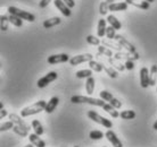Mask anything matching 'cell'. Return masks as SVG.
<instances>
[{"label":"cell","mask_w":157,"mask_h":147,"mask_svg":"<svg viewBox=\"0 0 157 147\" xmlns=\"http://www.w3.org/2000/svg\"><path fill=\"white\" fill-rule=\"evenodd\" d=\"M71 102L72 103H76V104L86 103V104L94 105V106H100L108 114H110V117H113V118H118L120 117V113L117 112V109H115L109 103H106L102 99H94V97L83 96V95H74V96L71 97Z\"/></svg>","instance_id":"cell-1"},{"label":"cell","mask_w":157,"mask_h":147,"mask_svg":"<svg viewBox=\"0 0 157 147\" xmlns=\"http://www.w3.org/2000/svg\"><path fill=\"white\" fill-rule=\"evenodd\" d=\"M46 101H38L36 103L34 104L30 105V106H26V108H24L22 111H21V116L25 118V117H30V116H33V114H36V113H40L44 111V109H46Z\"/></svg>","instance_id":"cell-2"},{"label":"cell","mask_w":157,"mask_h":147,"mask_svg":"<svg viewBox=\"0 0 157 147\" xmlns=\"http://www.w3.org/2000/svg\"><path fill=\"white\" fill-rule=\"evenodd\" d=\"M8 13L9 14H13V15H16L18 16L20 18L24 20H28V22H34L36 20V16L31 14V13L29 12H25V10H22V9H18V8L14 7V6H10V7H8Z\"/></svg>","instance_id":"cell-3"},{"label":"cell","mask_w":157,"mask_h":147,"mask_svg":"<svg viewBox=\"0 0 157 147\" xmlns=\"http://www.w3.org/2000/svg\"><path fill=\"white\" fill-rule=\"evenodd\" d=\"M88 117H89V119H91L92 121H94L96 124H102L105 128H112L113 127V122L109 120V119H107L105 117H101L100 114L96 112V111H88Z\"/></svg>","instance_id":"cell-4"},{"label":"cell","mask_w":157,"mask_h":147,"mask_svg":"<svg viewBox=\"0 0 157 147\" xmlns=\"http://www.w3.org/2000/svg\"><path fill=\"white\" fill-rule=\"evenodd\" d=\"M99 96L100 99H102L104 101H107L109 104H112L115 109H121L122 108V102L120 100H117L116 97L113 96V94L110 92H107V91H101L99 93Z\"/></svg>","instance_id":"cell-5"},{"label":"cell","mask_w":157,"mask_h":147,"mask_svg":"<svg viewBox=\"0 0 157 147\" xmlns=\"http://www.w3.org/2000/svg\"><path fill=\"white\" fill-rule=\"evenodd\" d=\"M58 77V74L56 73V71H50V73H48L46 76H43L42 78H40L38 83H36V85L39 88H44L47 85H49L51 81H54L57 79Z\"/></svg>","instance_id":"cell-6"},{"label":"cell","mask_w":157,"mask_h":147,"mask_svg":"<svg viewBox=\"0 0 157 147\" xmlns=\"http://www.w3.org/2000/svg\"><path fill=\"white\" fill-rule=\"evenodd\" d=\"M91 60H94V56L91 53H83L78 54V56H74L73 58L70 59V63L72 66H78L82 62H89Z\"/></svg>","instance_id":"cell-7"},{"label":"cell","mask_w":157,"mask_h":147,"mask_svg":"<svg viewBox=\"0 0 157 147\" xmlns=\"http://www.w3.org/2000/svg\"><path fill=\"white\" fill-rule=\"evenodd\" d=\"M49 65H57V63H63V62L70 61V56L66 53H59L49 56L47 59Z\"/></svg>","instance_id":"cell-8"},{"label":"cell","mask_w":157,"mask_h":147,"mask_svg":"<svg viewBox=\"0 0 157 147\" xmlns=\"http://www.w3.org/2000/svg\"><path fill=\"white\" fill-rule=\"evenodd\" d=\"M114 58L116 59V60H125V61H134V60H139V58H140V56H139V53L138 52H136V53H130V52H128V53H124V52H116V53L114 54Z\"/></svg>","instance_id":"cell-9"},{"label":"cell","mask_w":157,"mask_h":147,"mask_svg":"<svg viewBox=\"0 0 157 147\" xmlns=\"http://www.w3.org/2000/svg\"><path fill=\"white\" fill-rule=\"evenodd\" d=\"M115 40L118 42V44L120 45H122V47L124 48L128 52H130V53H136L137 52V50H136V47H134L132 43H130L128 40H125L122 35H117L116 34V36H115Z\"/></svg>","instance_id":"cell-10"},{"label":"cell","mask_w":157,"mask_h":147,"mask_svg":"<svg viewBox=\"0 0 157 147\" xmlns=\"http://www.w3.org/2000/svg\"><path fill=\"white\" fill-rule=\"evenodd\" d=\"M22 118H23V117L22 116L20 117L18 114H16V113H10V114H9V119H10V121H13L16 126H18V127L25 129L26 131H29L31 128H30V126H29V124H26Z\"/></svg>","instance_id":"cell-11"},{"label":"cell","mask_w":157,"mask_h":147,"mask_svg":"<svg viewBox=\"0 0 157 147\" xmlns=\"http://www.w3.org/2000/svg\"><path fill=\"white\" fill-rule=\"evenodd\" d=\"M140 85H141L142 88H147L150 85L149 70L146 67H142L140 69Z\"/></svg>","instance_id":"cell-12"},{"label":"cell","mask_w":157,"mask_h":147,"mask_svg":"<svg viewBox=\"0 0 157 147\" xmlns=\"http://www.w3.org/2000/svg\"><path fill=\"white\" fill-rule=\"evenodd\" d=\"M54 4H55V7L57 8L65 17H70V16L72 15L71 8L68 7L63 0H54Z\"/></svg>","instance_id":"cell-13"},{"label":"cell","mask_w":157,"mask_h":147,"mask_svg":"<svg viewBox=\"0 0 157 147\" xmlns=\"http://www.w3.org/2000/svg\"><path fill=\"white\" fill-rule=\"evenodd\" d=\"M105 136H106L107 140H108V142H109V143L112 144L114 147H123L122 142L120 140V138L116 136V134H115L114 131H112V130H107V131L105 132Z\"/></svg>","instance_id":"cell-14"},{"label":"cell","mask_w":157,"mask_h":147,"mask_svg":"<svg viewBox=\"0 0 157 147\" xmlns=\"http://www.w3.org/2000/svg\"><path fill=\"white\" fill-rule=\"evenodd\" d=\"M125 2L128 5H132L134 7H138L140 8V9H144V10H147V9H149V6L150 4L148 1H141V0H125Z\"/></svg>","instance_id":"cell-15"},{"label":"cell","mask_w":157,"mask_h":147,"mask_svg":"<svg viewBox=\"0 0 157 147\" xmlns=\"http://www.w3.org/2000/svg\"><path fill=\"white\" fill-rule=\"evenodd\" d=\"M58 103H59L58 97H57V96L51 97L50 101H49V102L47 103V105H46L44 112H46V113H52V112H54V110H56V108H57Z\"/></svg>","instance_id":"cell-16"},{"label":"cell","mask_w":157,"mask_h":147,"mask_svg":"<svg viewBox=\"0 0 157 147\" xmlns=\"http://www.w3.org/2000/svg\"><path fill=\"white\" fill-rule=\"evenodd\" d=\"M29 139H30L31 144H33L36 147H46L47 146L46 143L40 138L39 135H36V132H34V134H30V135H29Z\"/></svg>","instance_id":"cell-17"},{"label":"cell","mask_w":157,"mask_h":147,"mask_svg":"<svg viewBox=\"0 0 157 147\" xmlns=\"http://www.w3.org/2000/svg\"><path fill=\"white\" fill-rule=\"evenodd\" d=\"M126 9H128L126 2H113L109 5L110 12H124Z\"/></svg>","instance_id":"cell-18"},{"label":"cell","mask_w":157,"mask_h":147,"mask_svg":"<svg viewBox=\"0 0 157 147\" xmlns=\"http://www.w3.org/2000/svg\"><path fill=\"white\" fill-rule=\"evenodd\" d=\"M60 22H62L60 17H57V16H56V17H51V18H49V20H44L42 25L44 28H51V27L56 26V25H59Z\"/></svg>","instance_id":"cell-19"},{"label":"cell","mask_w":157,"mask_h":147,"mask_svg":"<svg viewBox=\"0 0 157 147\" xmlns=\"http://www.w3.org/2000/svg\"><path fill=\"white\" fill-rule=\"evenodd\" d=\"M106 20H99L98 22V28H97V34H98L99 38H104L106 35Z\"/></svg>","instance_id":"cell-20"},{"label":"cell","mask_w":157,"mask_h":147,"mask_svg":"<svg viewBox=\"0 0 157 147\" xmlns=\"http://www.w3.org/2000/svg\"><path fill=\"white\" fill-rule=\"evenodd\" d=\"M107 22L109 23L110 26H113L115 28V30H121L122 28V24L121 22L115 17L114 15H109L108 17H107Z\"/></svg>","instance_id":"cell-21"},{"label":"cell","mask_w":157,"mask_h":147,"mask_svg":"<svg viewBox=\"0 0 157 147\" xmlns=\"http://www.w3.org/2000/svg\"><path fill=\"white\" fill-rule=\"evenodd\" d=\"M32 128H33V130L36 132V135H43L44 134V129H43V126L41 124L39 120H33L32 121Z\"/></svg>","instance_id":"cell-22"},{"label":"cell","mask_w":157,"mask_h":147,"mask_svg":"<svg viewBox=\"0 0 157 147\" xmlns=\"http://www.w3.org/2000/svg\"><path fill=\"white\" fill-rule=\"evenodd\" d=\"M136 112H134L133 110H124V111H122L120 113V117H121V119H124V120H132L136 118Z\"/></svg>","instance_id":"cell-23"},{"label":"cell","mask_w":157,"mask_h":147,"mask_svg":"<svg viewBox=\"0 0 157 147\" xmlns=\"http://www.w3.org/2000/svg\"><path fill=\"white\" fill-rule=\"evenodd\" d=\"M101 43L105 45V47H108L110 49V50H115L117 51V52H121L124 48L122 47V45H120V44H114V43H112L110 41H107V40H101Z\"/></svg>","instance_id":"cell-24"},{"label":"cell","mask_w":157,"mask_h":147,"mask_svg":"<svg viewBox=\"0 0 157 147\" xmlns=\"http://www.w3.org/2000/svg\"><path fill=\"white\" fill-rule=\"evenodd\" d=\"M86 93L91 95V94L94 93V78L91 76V77L86 78Z\"/></svg>","instance_id":"cell-25"},{"label":"cell","mask_w":157,"mask_h":147,"mask_svg":"<svg viewBox=\"0 0 157 147\" xmlns=\"http://www.w3.org/2000/svg\"><path fill=\"white\" fill-rule=\"evenodd\" d=\"M8 18H9V22H10V24H13L14 26L22 27V25H23V20H22V18H20L18 16L13 15V14H9V15H8Z\"/></svg>","instance_id":"cell-26"},{"label":"cell","mask_w":157,"mask_h":147,"mask_svg":"<svg viewBox=\"0 0 157 147\" xmlns=\"http://www.w3.org/2000/svg\"><path fill=\"white\" fill-rule=\"evenodd\" d=\"M149 77H150V86L156 85L157 79V65H153L149 70Z\"/></svg>","instance_id":"cell-27"},{"label":"cell","mask_w":157,"mask_h":147,"mask_svg":"<svg viewBox=\"0 0 157 147\" xmlns=\"http://www.w3.org/2000/svg\"><path fill=\"white\" fill-rule=\"evenodd\" d=\"M89 67H90L91 70H94L96 73H101L102 70H104V65L98 61H94V60L89 61Z\"/></svg>","instance_id":"cell-28"},{"label":"cell","mask_w":157,"mask_h":147,"mask_svg":"<svg viewBox=\"0 0 157 147\" xmlns=\"http://www.w3.org/2000/svg\"><path fill=\"white\" fill-rule=\"evenodd\" d=\"M98 54L99 56H105V57H108V58H113L114 57V54H113V52H112L109 48L101 47V45L98 47Z\"/></svg>","instance_id":"cell-29"},{"label":"cell","mask_w":157,"mask_h":147,"mask_svg":"<svg viewBox=\"0 0 157 147\" xmlns=\"http://www.w3.org/2000/svg\"><path fill=\"white\" fill-rule=\"evenodd\" d=\"M108 62L112 65V67H113V68L120 70V71H123V70L126 69L125 65H123V63H121V62H117V60H116L115 58H108Z\"/></svg>","instance_id":"cell-30"},{"label":"cell","mask_w":157,"mask_h":147,"mask_svg":"<svg viewBox=\"0 0 157 147\" xmlns=\"http://www.w3.org/2000/svg\"><path fill=\"white\" fill-rule=\"evenodd\" d=\"M102 63V62H101ZM104 65V63H102ZM104 70L107 73V75L109 76L110 78H117L118 77V74H117V71L115 70V68H113L112 66H107V65H104Z\"/></svg>","instance_id":"cell-31"},{"label":"cell","mask_w":157,"mask_h":147,"mask_svg":"<svg viewBox=\"0 0 157 147\" xmlns=\"http://www.w3.org/2000/svg\"><path fill=\"white\" fill-rule=\"evenodd\" d=\"M92 71L91 69H82L76 71V77L78 78H89L92 76Z\"/></svg>","instance_id":"cell-32"},{"label":"cell","mask_w":157,"mask_h":147,"mask_svg":"<svg viewBox=\"0 0 157 147\" xmlns=\"http://www.w3.org/2000/svg\"><path fill=\"white\" fill-rule=\"evenodd\" d=\"M13 131L15 132L16 135H18L20 137H28L29 136V131H26L25 129H23V128L18 127V126H14V128H13Z\"/></svg>","instance_id":"cell-33"},{"label":"cell","mask_w":157,"mask_h":147,"mask_svg":"<svg viewBox=\"0 0 157 147\" xmlns=\"http://www.w3.org/2000/svg\"><path fill=\"white\" fill-rule=\"evenodd\" d=\"M104 136H105V134L101 131H99V130H92V131H90V134H89V137L94 140L101 139V138H104Z\"/></svg>","instance_id":"cell-34"},{"label":"cell","mask_w":157,"mask_h":147,"mask_svg":"<svg viewBox=\"0 0 157 147\" xmlns=\"http://www.w3.org/2000/svg\"><path fill=\"white\" fill-rule=\"evenodd\" d=\"M0 20H0V24H1V31L6 32L8 30V24L10 23V22H9V18H8L7 15H2Z\"/></svg>","instance_id":"cell-35"},{"label":"cell","mask_w":157,"mask_h":147,"mask_svg":"<svg viewBox=\"0 0 157 147\" xmlns=\"http://www.w3.org/2000/svg\"><path fill=\"white\" fill-rule=\"evenodd\" d=\"M108 12H109V5L107 4L106 1L101 2L100 6H99V13H100V15L105 16Z\"/></svg>","instance_id":"cell-36"},{"label":"cell","mask_w":157,"mask_h":147,"mask_svg":"<svg viewBox=\"0 0 157 147\" xmlns=\"http://www.w3.org/2000/svg\"><path fill=\"white\" fill-rule=\"evenodd\" d=\"M86 42L91 44V45H99L100 44V40L97 36H94V35H88L86 36Z\"/></svg>","instance_id":"cell-37"},{"label":"cell","mask_w":157,"mask_h":147,"mask_svg":"<svg viewBox=\"0 0 157 147\" xmlns=\"http://www.w3.org/2000/svg\"><path fill=\"white\" fill-rule=\"evenodd\" d=\"M115 31H116V30H115L114 27L109 25V26L106 28V36L109 40H115V36H116V33H115Z\"/></svg>","instance_id":"cell-38"},{"label":"cell","mask_w":157,"mask_h":147,"mask_svg":"<svg viewBox=\"0 0 157 147\" xmlns=\"http://www.w3.org/2000/svg\"><path fill=\"white\" fill-rule=\"evenodd\" d=\"M15 126V124L13 122V121H7V122H4V124H1L0 126V130L1 131H7L9 129H13Z\"/></svg>","instance_id":"cell-39"},{"label":"cell","mask_w":157,"mask_h":147,"mask_svg":"<svg viewBox=\"0 0 157 147\" xmlns=\"http://www.w3.org/2000/svg\"><path fill=\"white\" fill-rule=\"evenodd\" d=\"M50 1H52V0H41V1L39 2L40 8H46L48 5L50 4Z\"/></svg>","instance_id":"cell-40"},{"label":"cell","mask_w":157,"mask_h":147,"mask_svg":"<svg viewBox=\"0 0 157 147\" xmlns=\"http://www.w3.org/2000/svg\"><path fill=\"white\" fill-rule=\"evenodd\" d=\"M125 68L129 70H132L134 68V65H133V61H125Z\"/></svg>","instance_id":"cell-41"},{"label":"cell","mask_w":157,"mask_h":147,"mask_svg":"<svg viewBox=\"0 0 157 147\" xmlns=\"http://www.w3.org/2000/svg\"><path fill=\"white\" fill-rule=\"evenodd\" d=\"M63 1H64V2H65V4H66L70 8H73V7L75 6V1H74V0H63Z\"/></svg>","instance_id":"cell-42"},{"label":"cell","mask_w":157,"mask_h":147,"mask_svg":"<svg viewBox=\"0 0 157 147\" xmlns=\"http://www.w3.org/2000/svg\"><path fill=\"white\" fill-rule=\"evenodd\" d=\"M8 112L7 110H5V109H2V110H0V119H4L5 117L7 116Z\"/></svg>","instance_id":"cell-43"},{"label":"cell","mask_w":157,"mask_h":147,"mask_svg":"<svg viewBox=\"0 0 157 147\" xmlns=\"http://www.w3.org/2000/svg\"><path fill=\"white\" fill-rule=\"evenodd\" d=\"M153 128H154V129H155V130H157V120L155 121V124H153Z\"/></svg>","instance_id":"cell-44"},{"label":"cell","mask_w":157,"mask_h":147,"mask_svg":"<svg viewBox=\"0 0 157 147\" xmlns=\"http://www.w3.org/2000/svg\"><path fill=\"white\" fill-rule=\"evenodd\" d=\"M4 109V104L2 103H0V110H2Z\"/></svg>","instance_id":"cell-45"},{"label":"cell","mask_w":157,"mask_h":147,"mask_svg":"<svg viewBox=\"0 0 157 147\" xmlns=\"http://www.w3.org/2000/svg\"><path fill=\"white\" fill-rule=\"evenodd\" d=\"M34 146V145H33V144H31V145H26V146H24V147H33Z\"/></svg>","instance_id":"cell-46"},{"label":"cell","mask_w":157,"mask_h":147,"mask_svg":"<svg viewBox=\"0 0 157 147\" xmlns=\"http://www.w3.org/2000/svg\"><path fill=\"white\" fill-rule=\"evenodd\" d=\"M146 1H148V2H149V4H151V2H154V1H155V0H146Z\"/></svg>","instance_id":"cell-47"},{"label":"cell","mask_w":157,"mask_h":147,"mask_svg":"<svg viewBox=\"0 0 157 147\" xmlns=\"http://www.w3.org/2000/svg\"><path fill=\"white\" fill-rule=\"evenodd\" d=\"M74 147H80V146H74Z\"/></svg>","instance_id":"cell-48"}]
</instances>
